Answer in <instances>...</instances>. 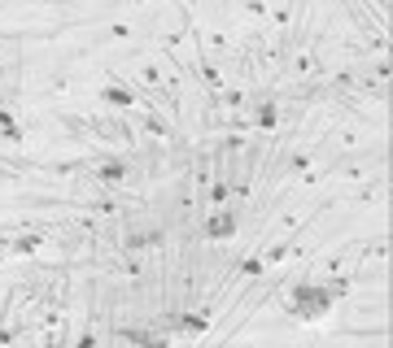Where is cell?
I'll return each instance as SVG.
<instances>
[{
    "label": "cell",
    "instance_id": "cell-1",
    "mask_svg": "<svg viewBox=\"0 0 393 348\" xmlns=\"http://www.w3.org/2000/svg\"><path fill=\"white\" fill-rule=\"evenodd\" d=\"M341 283H319V279H302V283H293V292L284 300V309L293 322H324L332 314V305L341 300Z\"/></svg>",
    "mask_w": 393,
    "mask_h": 348
},
{
    "label": "cell",
    "instance_id": "cell-2",
    "mask_svg": "<svg viewBox=\"0 0 393 348\" xmlns=\"http://www.w3.org/2000/svg\"><path fill=\"white\" fill-rule=\"evenodd\" d=\"M236 231H241V214H236L232 204H219V209L201 222V235L210 244H227V239H236Z\"/></svg>",
    "mask_w": 393,
    "mask_h": 348
},
{
    "label": "cell",
    "instance_id": "cell-3",
    "mask_svg": "<svg viewBox=\"0 0 393 348\" xmlns=\"http://www.w3.org/2000/svg\"><path fill=\"white\" fill-rule=\"evenodd\" d=\"M206 326H210L206 309H184V314H175V318L166 322V335H188V340H196V335H206Z\"/></svg>",
    "mask_w": 393,
    "mask_h": 348
},
{
    "label": "cell",
    "instance_id": "cell-4",
    "mask_svg": "<svg viewBox=\"0 0 393 348\" xmlns=\"http://www.w3.org/2000/svg\"><path fill=\"white\" fill-rule=\"evenodd\" d=\"M123 340H131V344H140V348H166V326L162 331H145V326H123Z\"/></svg>",
    "mask_w": 393,
    "mask_h": 348
},
{
    "label": "cell",
    "instance_id": "cell-5",
    "mask_svg": "<svg viewBox=\"0 0 393 348\" xmlns=\"http://www.w3.org/2000/svg\"><path fill=\"white\" fill-rule=\"evenodd\" d=\"M101 100H105V105H114V109H127V105H135V96L127 92V88H101Z\"/></svg>",
    "mask_w": 393,
    "mask_h": 348
},
{
    "label": "cell",
    "instance_id": "cell-6",
    "mask_svg": "<svg viewBox=\"0 0 393 348\" xmlns=\"http://www.w3.org/2000/svg\"><path fill=\"white\" fill-rule=\"evenodd\" d=\"M162 239V231H127V249H153V244Z\"/></svg>",
    "mask_w": 393,
    "mask_h": 348
},
{
    "label": "cell",
    "instance_id": "cell-7",
    "mask_svg": "<svg viewBox=\"0 0 393 348\" xmlns=\"http://www.w3.org/2000/svg\"><path fill=\"white\" fill-rule=\"evenodd\" d=\"M123 174H127L123 161H105V166H96V179H101V183H123Z\"/></svg>",
    "mask_w": 393,
    "mask_h": 348
},
{
    "label": "cell",
    "instance_id": "cell-8",
    "mask_svg": "<svg viewBox=\"0 0 393 348\" xmlns=\"http://www.w3.org/2000/svg\"><path fill=\"white\" fill-rule=\"evenodd\" d=\"M275 122H280V109H275V105H271V100H267V105L258 109V127H262V131H271V127H275Z\"/></svg>",
    "mask_w": 393,
    "mask_h": 348
},
{
    "label": "cell",
    "instance_id": "cell-9",
    "mask_svg": "<svg viewBox=\"0 0 393 348\" xmlns=\"http://www.w3.org/2000/svg\"><path fill=\"white\" fill-rule=\"evenodd\" d=\"M0 131H5V139H18V127H13V122H9L5 113H0Z\"/></svg>",
    "mask_w": 393,
    "mask_h": 348
},
{
    "label": "cell",
    "instance_id": "cell-10",
    "mask_svg": "<svg viewBox=\"0 0 393 348\" xmlns=\"http://www.w3.org/2000/svg\"><path fill=\"white\" fill-rule=\"evenodd\" d=\"M258 270H262V261H258V257H249V261L241 265V274H258Z\"/></svg>",
    "mask_w": 393,
    "mask_h": 348
},
{
    "label": "cell",
    "instance_id": "cell-11",
    "mask_svg": "<svg viewBox=\"0 0 393 348\" xmlns=\"http://www.w3.org/2000/svg\"><path fill=\"white\" fill-rule=\"evenodd\" d=\"M223 348H232V344H223Z\"/></svg>",
    "mask_w": 393,
    "mask_h": 348
}]
</instances>
